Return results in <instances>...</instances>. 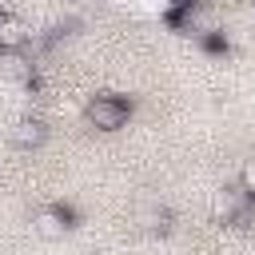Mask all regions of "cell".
I'll return each instance as SVG.
<instances>
[{"instance_id":"obj_1","label":"cell","mask_w":255,"mask_h":255,"mask_svg":"<svg viewBox=\"0 0 255 255\" xmlns=\"http://www.w3.org/2000/svg\"><path fill=\"white\" fill-rule=\"evenodd\" d=\"M128 112H131V108H128L120 96H112V92L92 96L88 108H84V116H88V124H92L96 131H120V128L128 124Z\"/></svg>"},{"instance_id":"obj_2","label":"cell","mask_w":255,"mask_h":255,"mask_svg":"<svg viewBox=\"0 0 255 255\" xmlns=\"http://www.w3.org/2000/svg\"><path fill=\"white\" fill-rule=\"evenodd\" d=\"M175 20H179V28L183 32H191V36H207V32H215V16L207 12V8H179L175 12Z\"/></svg>"},{"instance_id":"obj_3","label":"cell","mask_w":255,"mask_h":255,"mask_svg":"<svg viewBox=\"0 0 255 255\" xmlns=\"http://www.w3.org/2000/svg\"><path fill=\"white\" fill-rule=\"evenodd\" d=\"M32 227H36L44 239H60V235L68 231V215H64L60 207H44V211H36Z\"/></svg>"},{"instance_id":"obj_4","label":"cell","mask_w":255,"mask_h":255,"mask_svg":"<svg viewBox=\"0 0 255 255\" xmlns=\"http://www.w3.org/2000/svg\"><path fill=\"white\" fill-rule=\"evenodd\" d=\"M44 135H48V128H44L40 120H20V124L12 128L16 147H40V143H44Z\"/></svg>"},{"instance_id":"obj_5","label":"cell","mask_w":255,"mask_h":255,"mask_svg":"<svg viewBox=\"0 0 255 255\" xmlns=\"http://www.w3.org/2000/svg\"><path fill=\"white\" fill-rule=\"evenodd\" d=\"M251 199L239 191V187H227L219 199H215V215H223V219H235V215H243V207H247Z\"/></svg>"},{"instance_id":"obj_6","label":"cell","mask_w":255,"mask_h":255,"mask_svg":"<svg viewBox=\"0 0 255 255\" xmlns=\"http://www.w3.org/2000/svg\"><path fill=\"white\" fill-rule=\"evenodd\" d=\"M239 191L255 203V159H247V163L239 167Z\"/></svg>"},{"instance_id":"obj_7","label":"cell","mask_w":255,"mask_h":255,"mask_svg":"<svg viewBox=\"0 0 255 255\" xmlns=\"http://www.w3.org/2000/svg\"><path fill=\"white\" fill-rule=\"evenodd\" d=\"M0 24H4V16H0Z\"/></svg>"}]
</instances>
